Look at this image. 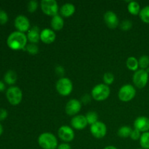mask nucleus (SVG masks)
Returning <instances> with one entry per match:
<instances>
[{"mask_svg": "<svg viewBox=\"0 0 149 149\" xmlns=\"http://www.w3.org/2000/svg\"><path fill=\"white\" fill-rule=\"evenodd\" d=\"M27 36L23 32L17 31L9 35L7 44L9 47L14 50L24 49L27 45Z\"/></svg>", "mask_w": 149, "mask_h": 149, "instance_id": "f257e3e1", "label": "nucleus"}, {"mask_svg": "<svg viewBox=\"0 0 149 149\" xmlns=\"http://www.w3.org/2000/svg\"><path fill=\"white\" fill-rule=\"evenodd\" d=\"M38 143L43 149H57L58 140L51 132H43L38 138Z\"/></svg>", "mask_w": 149, "mask_h": 149, "instance_id": "f03ea898", "label": "nucleus"}, {"mask_svg": "<svg viewBox=\"0 0 149 149\" xmlns=\"http://www.w3.org/2000/svg\"><path fill=\"white\" fill-rule=\"evenodd\" d=\"M92 96L97 101H103L109 97L111 90L108 85L105 84H99L95 86L92 90Z\"/></svg>", "mask_w": 149, "mask_h": 149, "instance_id": "7ed1b4c3", "label": "nucleus"}, {"mask_svg": "<svg viewBox=\"0 0 149 149\" xmlns=\"http://www.w3.org/2000/svg\"><path fill=\"white\" fill-rule=\"evenodd\" d=\"M56 90L61 95L68 96L73 90V84L71 79L66 77H61L56 82Z\"/></svg>", "mask_w": 149, "mask_h": 149, "instance_id": "20e7f679", "label": "nucleus"}, {"mask_svg": "<svg viewBox=\"0 0 149 149\" xmlns=\"http://www.w3.org/2000/svg\"><path fill=\"white\" fill-rule=\"evenodd\" d=\"M136 95V90L132 84H125L119 90L118 97L123 102L132 100Z\"/></svg>", "mask_w": 149, "mask_h": 149, "instance_id": "39448f33", "label": "nucleus"}, {"mask_svg": "<svg viewBox=\"0 0 149 149\" xmlns=\"http://www.w3.org/2000/svg\"><path fill=\"white\" fill-rule=\"evenodd\" d=\"M6 96L10 104L17 106L21 102L23 93L18 87H10L7 90Z\"/></svg>", "mask_w": 149, "mask_h": 149, "instance_id": "423d86ee", "label": "nucleus"}, {"mask_svg": "<svg viewBox=\"0 0 149 149\" xmlns=\"http://www.w3.org/2000/svg\"><path fill=\"white\" fill-rule=\"evenodd\" d=\"M132 81L136 87L143 89L146 86L148 81V73L144 69L138 70L132 77Z\"/></svg>", "mask_w": 149, "mask_h": 149, "instance_id": "0eeeda50", "label": "nucleus"}, {"mask_svg": "<svg viewBox=\"0 0 149 149\" xmlns=\"http://www.w3.org/2000/svg\"><path fill=\"white\" fill-rule=\"evenodd\" d=\"M41 8L45 14L49 16L58 15V4L55 0H42L41 1Z\"/></svg>", "mask_w": 149, "mask_h": 149, "instance_id": "6e6552de", "label": "nucleus"}, {"mask_svg": "<svg viewBox=\"0 0 149 149\" xmlns=\"http://www.w3.org/2000/svg\"><path fill=\"white\" fill-rule=\"evenodd\" d=\"M90 132L95 138L100 139L106 135L107 127L103 122L98 121L96 123L90 125Z\"/></svg>", "mask_w": 149, "mask_h": 149, "instance_id": "1a4fd4ad", "label": "nucleus"}, {"mask_svg": "<svg viewBox=\"0 0 149 149\" xmlns=\"http://www.w3.org/2000/svg\"><path fill=\"white\" fill-rule=\"evenodd\" d=\"M58 135L59 138L65 143H69L72 141L75 137L74 130L67 125H63L59 128L58 131Z\"/></svg>", "mask_w": 149, "mask_h": 149, "instance_id": "9d476101", "label": "nucleus"}, {"mask_svg": "<svg viewBox=\"0 0 149 149\" xmlns=\"http://www.w3.org/2000/svg\"><path fill=\"white\" fill-rule=\"evenodd\" d=\"M81 109V103L77 99H71L65 105V113L68 116H76Z\"/></svg>", "mask_w": 149, "mask_h": 149, "instance_id": "9b49d317", "label": "nucleus"}, {"mask_svg": "<svg viewBox=\"0 0 149 149\" xmlns=\"http://www.w3.org/2000/svg\"><path fill=\"white\" fill-rule=\"evenodd\" d=\"M15 26L18 31L24 33L30 29V21L26 16L20 15L15 19Z\"/></svg>", "mask_w": 149, "mask_h": 149, "instance_id": "f8f14e48", "label": "nucleus"}, {"mask_svg": "<svg viewBox=\"0 0 149 149\" xmlns=\"http://www.w3.org/2000/svg\"><path fill=\"white\" fill-rule=\"evenodd\" d=\"M103 19L106 26L111 29H114L119 25V20L117 15L113 11H107L103 15Z\"/></svg>", "mask_w": 149, "mask_h": 149, "instance_id": "ddd939ff", "label": "nucleus"}, {"mask_svg": "<svg viewBox=\"0 0 149 149\" xmlns=\"http://www.w3.org/2000/svg\"><path fill=\"white\" fill-rule=\"evenodd\" d=\"M134 127L140 132H146L149 131V119L146 116H139L134 122Z\"/></svg>", "mask_w": 149, "mask_h": 149, "instance_id": "4468645a", "label": "nucleus"}, {"mask_svg": "<svg viewBox=\"0 0 149 149\" xmlns=\"http://www.w3.org/2000/svg\"><path fill=\"white\" fill-rule=\"evenodd\" d=\"M87 121L84 115H76L71 119V125L73 128L77 130H84L87 125Z\"/></svg>", "mask_w": 149, "mask_h": 149, "instance_id": "2eb2a0df", "label": "nucleus"}, {"mask_svg": "<svg viewBox=\"0 0 149 149\" xmlns=\"http://www.w3.org/2000/svg\"><path fill=\"white\" fill-rule=\"evenodd\" d=\"M56 39L55 31L50 29H44L41 31L40 39L45 44H51Z\"/></svg>", "mask_w": 149, "mask_h": 149, "instance_id": "dca6fc26", "label": "nucleus"}, {"mask_svg": "<svg viewBox=\"0 0 149 149\" xmlns=\"http://www.w3.org/2000/svg\"><path fill=\"white\" fill-rule=\"evenodd\" d=\"M40 29L38 26H34L30 29L28 31L27 35V39L31 43L36 44L40 39Z\"/></svg>", "mask_w": 149, "mask_h": 149, "instance_id": "f3484780", "label": "nucleus"}, {"mask_svg": "<svg viewBox=\"0 0 149 149\" xmlns=\"http://www.w3.org/2000/svg\"><path fill=\"white\" fill-rule=\"evenodd\" d=\"M50 26L54 31L61 30L64 26V20L62 16L59 15L58 14L53 16L51 19Z\"/></svg>", "mask_w": 149, "mask_h": 149, "instance_id": "a211bd4d", "label": "nucleus"}, {"mask_svg": "<svg viewBox=\"0 0 149 149\" xmlns=\"http://www.w3.org/2000/svg\"><path fill=\"white\" fill-rule=\"evenodd\" d=\"M75 6L71 3H65L61 6L60 9L61 15L65 17H70L75 13Z\"/></svg>", "mask_w": 149, "mask_h": 149, "instance_id": "6ab92c4d", "label": "nucleus"}, {"mask_svg": "<svg viewBox=\"0 0 149 149\" xmlns=\"http://www.w3.org/2000/svg\"><path fill=\"white\" fill-rule=\"evenodd\" d=\"M17 74L13 70H9L4 74V79L7 84H14L17 81Z\"/></svg>", "mask_w": 149, "mask_h": 149, "instance_id": "aec40b11", "label": "nucleus"}, {"mask_svg": "<svg viewBox=\"0 0 149 149\" xmlns=\"http://www.w3.org/2000/svg\"><path fill=\"white\" fill-rule=\"evenodd\" d=\"M126 65L127 68L133 71H138V67H139V63H138V60L135 57H129L127 60Z\"/></svg>", "mask_w": 149, "mask_h": 149, "instance_id": "412c9836", "label": "nucleus"}, {"mask_svg": "<svg viewBox=\"0 0 149 149\" xmlns=\"http://www.w3.org/2000/svg\"><path fill=\"white\" fill-rule=\"evenodd\" d=\"M127 10L130 14L133 15H137L141 12V7H140L139 3L135 1H130L127 6Z\"/></svg>", "mask_w": 149, "mask_h": 149, "instance_id": "4be33fe9", "label": "nucleus"}, {"mask_svg": "<svg viewBox=\"0 0 149 149\" xmlns=\"http://www.w3.org/2000/svg\"><path fill=\"white\" fill-rule=\"evenodd\" d=\"M132 131V128L130 126H122L119 127V129L118 130L117 134L121 138H125L130 136Z\"/></svg>", "mask_w": 149, "mask_h": 149, "instance_id": "5701e85b", "label": "nucleus"}, {"mask_svg": "<svg viewBox=\"0 0 149 149\" xmlns=\"http://www.w3.org/2000/svg\"><path fill=\"white\" fill-rule=\"evenodd\" d=\"M140 145L141 148L149 149V132H143L141 134L140 138Z\"/></svg>", "mask_w": 149, "mask_h": 149, "instance_id": "b1692460", "label": "nucleus"}, {"mask_svg": "<svg viewBox=\"0 0 149 149\" xmlns=\"http://www.w3.org/2000/svg\"><path fill=\"white\" fill-rule=\"evenodd\" d=\"M85 117L87 121V123L90 124V125L98 122V115L96 112L93 111L87 112V114L85 115Z\"/></svg>", "mask_w": 149, "mask_h": 149, "instance_id": "393cba45", "label": "nucleus"}, {"mask_svg": "<svg viewBox=\"0 0 149 149\" xmlns=\"http://www.w3.org/2000/svg\"><path fill=\"white\" fill-rule=\"evenodd\" d=\"M141 20L145 23H149V5L144 7L139 13Z\"/></svg>", "mask_w": 149, "mask_h": 149, "instance_id": "a878e982", "label": "nucleus"}, {"mask_svg": "<svg viewBox=\"0 0 149 149\" xmlns=\"http://www.w3.org/2000/svg\"><path fill=\"white\" fill-rule=\"evenodd\" d=\"M138 63L141 69H147L149 67V57L148 55H142L138 60Z\"/></svg>", "mask_w": 149, "mask_h": 149, "instance_id": "bb28decb", "label": "nucleus"}, {"mask_svg": "<svg viewBox=\"0 0 149 149\" xmlns=\"http://www.w3.org/2000/svg\"><path fill=\"white\" fill-rule=\"evenodd\" d=\"M24 50H26L30 55H36L39 52V47L36 44L30 43L26 45Z\"/></svg>", "mask_w": 149, "mask_h": 149, "instance_id": "cd10ccee", "label": "nucleus"}, {"mask_svg": "<svg viewBox=\"0 0 149 149\" xmlns=\"http://www.w3.org/2000/svg\"><path fill=\"white\" fill-rule=\"evenodd\" d=\"M103 80L104 81V84L109 86V84H111L114 81V75L110 72L105 73L103 77Z\"/></svg>", "mask_w": 149, "mask_h": 149, "instance_id": "c85d7f7f", "label": "nucleus"}, {"mask_svg": "<svg viewBox=\"0 0 149 149\" xmlns=\"http://www.w3.org/2000/svg\"><path fill=\"white\" fill-rule=\"evenodd\" d=\"M119 27L123 31H129L132 27V22L130 20H124L119 23Z\"/></svg>", "mask_w": 149, "mask_h": 149, "instance_id": "c756f323", "label": "nucleus"}, {"mask_svg": "<svg viewBox=\"0 0 149 149\" xmlns=\"http://www.w3.org/2000/svg\"><path fill=\"white\" fill-rule=\"evenodd\" d=\"M38 6H39V4H38L37 1H36V0H31V1L28 3L27 9L28 10H29V13H34V12L37 10Z\"/></svg>", "mask_w": 149, "mask_h": 149, "instance_id": "7c9ffc66", "label": "nucleus"}, {"mask_svg": "<svg viewBox=\"0 0 149 149\" xmlns=\"http://www.w3.org/2000/svg\"><path fill=\"white\" fill-rule=\"evenodd\" d=\"M8 21V15L4 10H0V24H5Z\"/></svg>", "mask_w": 149, "mask_h": 149, "instance_id": "2f4dec72", "label": "nucleus"}, {"mask_svg": "<svg viewBox=\"0 0 149 149\" xmlns=\"http://www.w3.org/2000/svg\"><path fill=\"white\" fill-rule=\"evenodd\" d=\"M141 136V132L139 130L136 129H134L132 130V132H131V135H130V138L131 139L133 140V141H138V140H140Z\"/></svg>", "mask_w": 149, "mask_h": 149, "instance_id": "473e14b6", "label": "nucleus"}, {"mask_svg": "<svg viewBox=\"0 0 149 149\" xmlns=\"http://www.w3.org/2000/svg\"><path fill=\"white\" fill-rule=\"evenodd\" d=\"M55 73L59 77H63L64 75V74H65V70H64L63 67L61 66V65H58L55 68Z\"/></svg>", "mask_w": 149, "mask_h": 149, "instance_id": "72a5a7b5", "label": "nucleus"}, {"mask_svg": "<svg viewBox=\"0 0 149 149\" xmlns=\"http://www.w3.org/2000/svg\"><path fill=\"white\" fill-rule=\"evenodd\" d=\"M7 115H8V113L6 109H0V121L4 120L7 117Z\"/></svg>", "mask_w": 149, "mask_h": 149, "instance_id": "f704fd0d", "label": "nucleus"}, {"mask_svg": "<svg viewBox=\"0 0 149 149\" xmlns=\"http://www.w3.org/2000/svg\"><path fill=\"white\" fill-rule=\"evenodd\" d=\"M90 100H91V99H90V95H89L88 94L84 95L82 96V97H81V102H82L83 103H84V104H87L88 103H90Z\"/></svg>", "mask_w": 149, "mask_h": 149, "instance_id": "c9c22d12", "label": "nucleus"}, {"mask_svg": "<svg viewBox=\"0 0 149 149\" xmlns=\"http://www.w3.org/2000/svg\"><path fill=\"white\" fill-rule=\"evenodd\" d=\"M57 149H71V147L68 143H63L58 146Z\"/></svg>", "mask_w": 149, "mask_h": 149, "instance_id": "e433bc0d", "label": "nucleus"}, {"mask_svg": "<svg viewBox=\"0 0 149 149\" xmlns=\"http://www.w3.org/2000/svg\"><path fill=\"white\" fill-rule=\"evenodd\" d=\"M4 89H5V84L3 81H0V92L4 91Z\"/></svg>", "mask_w": 149, "mask_h": 149, "instance_id": "4c0bfd02", "label": "nucleus"}, {"mask_svg": "<svg viewBox=\"0 0 149 149\" xmlns=\"http://www.w3.org/2000/svg\"><path fill=\"white\" fill-rule=\"evenodd\" d=\"M103 149H117L115 146H106V148Z\"/></svg>", "mask_w": 149, "mask_h": 149, "instance_id": "58836bf2", "label": "nucleus"}, {"mask_svg": "<svg viewBox=\"0 0 149 149\" xmlns=\"http://www.w3.org/2000/svg\"><path fill=\"white\" fill-rule=\"evenodd\" d=\"M2 132H3V127H2V125L0 124V135L2 134Z\"/></svg>", "mask_w": 149, "mask_h": 149, "instance_id": "ea45409f", "label": "nucleus"}, {"mask_svg": "<svg viewBox=\"0 0 149 149\" xmlns=\"http://www.w3.org/2000/svg\"><path fill=\"white\" fill-rule=\"evenodd\" d=\"M138 149H143V148H138Z\"/></svg>", "mask_w": 149, "mask_h": 149, "instance_id": "a19ab883", "label": "nucleus"}]
</instances>
